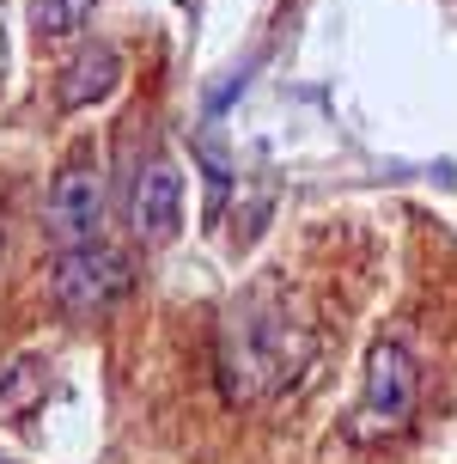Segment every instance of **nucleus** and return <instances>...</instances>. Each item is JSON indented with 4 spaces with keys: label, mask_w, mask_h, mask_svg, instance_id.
I'll list each match as a JSON object with an SVG mask.
<instances>
[{
    "label": "nucleus",
    "mask_w": 457,
    "mask_h": 464,
    "mask_svg": "<svg viewBox=\"0 0 457 464\" xmlns=\"http://www.w3.org/2000/svg\"><path fill=\"white\" fill-rule=\"evenodd\" d=\"M0 464H13V459H6V452H0Z\"/></svg>",
    "instance_id": "obj_8"
},
{
    "label": "nucleus",
    "mask_w": 457,
    "mask_h": 464,
    "mask_svg": "<svg viewBox=\"0 0 457 464\" xmlns=\"http://www.w3.org/2000/svg\"><path fill=\"white\" fill-rule=\"evenodd\" d=\"M183 227V171L171 160H147L129 196V232L140 245H171Z\"/></svg>",
    "instance_id": "obj_5"
},
{
    "label": "nucleus",
    "mask_w": 457,
    "mask_h": 464,
    "mask_svg": "<svg viewBox=\"0 0 457 464\" xmlns=\"http://www.w3.org/2000/svg\"><path fill=\"white\" fill-rule=\"evenodd\" d=\"M414 403H421V372H414V354L403 343H378L372 354H366V385H360V403H354L348 434H354L360 446L396 440V434H409Z\"/></svg>",
    "instance_id": "obj_2"
},
{
    "label": "nucleus",
    "mask_w": 457,
    "mask_h": 464,
    "mask_svg": "<svg viewBox=\"0 0 457 464\" xmlns=\"http://www.w3.org/2000/svg\"><path fill=\"white\" fill-rule=\"evenodd\" d=\"M91 6L98 0H31V24H37V37H73L80 24L91 19Z\"/></svg>",
    "instance_id": "obj_7"
},
{
    "label": "nucleus",
    "mask_w": 457,
    "mask_h": 464,
    "mask_svg": "<svg viewBox=\"0 0 457 464\" xmlns=\"http://www.w3.org/2000/svg\"><path fill=\"white\" fill-rule=\"evenodd\" d=\"M0 245H6V232H0Z\"/></svg>",
    "instance_id": "obj_9"
},
{
    "label": "nucleus",
    "mask_w": 457,
    "mask_h": 464,
    "mask_svg": "<svg viewBox=\"0 0 457 464\" xmlns=\"http://www.w3.org/2000/svg\"><path fill=\"white\" fill-rule=\"evenodd\" d=\"M98 227H104V165L80 153L55 171L43 196V232L62 251H73V245H98Z\"/></svg>",
    "instance_id": "obj_4"
},
{
    "label": "nucleus",
    "mask_w": 457,
    "mask_h": 464,
    "mask_svg": "<svg viewBox=\"0 0 457 464\" xmlns=\"http://www.w3.org/2000/svg\"><path fill=\"white\" fill-rule=\"evenodd\" d=\"M129 287H135V269H129V256L110 251V245H73V251H62L55 269H49V300H55L62 318H98V312H110Z\"/></svg>",
    "instance_id": "obj_3"
},
{
    "label": "nucleus",
    "mask_w": 457,
    "mask_h": 464,
    "mask_svg": "<svg viewBox=\"0 0 457 464\" xmlns=\"http://www.w3.org/2000/svg\"><path fill=\"white\" fill-rule=\"evenodd\" d=\"M116 80H122V55H116L110 44H91V49H80L68 68H62V80H55V104H62V111H86V104H98V98L110 92Z\"/></svg>",
    "instance_id": "obj_6"
},
{
    "label": "nucleus",
    "mask_w": 457,
    "mask_h": 464,
    "mask_svg": "<svg viewBox=\"0 0 457 464\" xmlns=\"http://www.w3.org/2000/svg\"><path fill=\"white\" fill-rule=\"evenodd\" d=\"M305 367V336L262 300H238L220 324V392L226 403H262Z\"/></svg>",
    "instance_id": "obj_1"
}]
</instances>
